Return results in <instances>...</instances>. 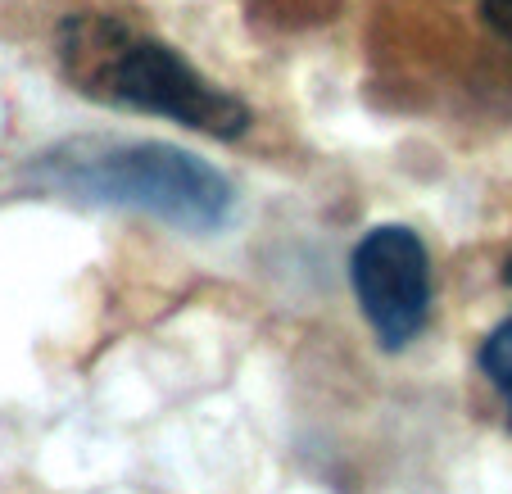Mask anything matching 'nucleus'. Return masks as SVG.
Returning <instances> with one entry per match:
<instances>
[{"mask_svg":"<svg viewBox=\"0 0 512 494\" xmlns=\"http://www.w3.org/2000/svg\"><path fill=\"white\" fill-rule=\"evenodd\" d=\"M55 55L64 78L100 105L173 118V123L218 136V141H236L254 123L245 100L209 82L182 50L132 28L118 14H64L55 32Z\"/></svg>","mask_w":512,"mask_h":494,"instance_id":"obj_1","label":"nucleus"},{"mask_svg":"<svg viewBox=\"0 0 512 494\" xmlns=\"http://www.w3.org/2000/svg\"><path fill=\"white\" fill-rule=\"evenodd\" d=\"M46 177L73 195L141 209L182 232H213L232 214V182L200 155L164 141L78 146L50 159Z\"/></svg>","mask_w":512,"mask_h":494,"instance_id":"obj_2","label":"nucleus"},{"mask_svg":"<svg viewBox=\"0 0 512 494\" xmlns=\"http://www.w3.org/2000/svg\"><path fill=\"white\" fill-rule=\"evenodd\" d=\"M354 300L386 349H399L431 318V259L408 227H372L349 254Z\"/></svg>","mask_w":512,"mask_h":494,"instance_id":"obj_3","label":"nucleus"},{"mask_svg":"<svg viewBox=\"0 0 512 494\" xmlns=\"http://www.w3.org/2000/svg\"><path fill=\"white\" fill-rule=\"evenodd\" d=\"M476 363H481V372L494 381L499 390H512V318L499 322V327L485 336L481 354H476Z\"/></svg>","mask_w":512,"mask_h":494,"instance_id":"obj_4","label":"nucleus"},{"mask_svg":"<svg viewBox=\"0 0 512 494\" xmlns=\"http://www.w3.org/2000/svg\"><path fill=\"white\" fill-rule=\"evenodd\" d=\"M481 19L494 37L512 46V0H481Z\"/></svg>","mask_w":512,"mask_h":494,"instance_id":"obj_5","label":"nucleus"},{"mask_svg":"<svg viewBox=\"0 0 512 494\" xmlns=\"http://www.w3.org/2000/svg\"><path fill=\"white\" fill-rule=\"evenodd\" d=\"M503 395H508V427H512V390H503Z\"/></svg>","mask_w":512,"mask_h":494,"instance_id":"obj_6","label":"nucleus"},{"mask_svg":"<svg viewBox=\"0 0 512 494\" xmlns=\"http://www.w3.org/2000/svg\"><path fill=\"white\" fill-rule=\"evenodd\" d=\"M503 277H508V281H512V263H508V272H503Z\"/></svg>","mask_w":512,"mask_h":494,"instance_id":"obj_7","label":"nucleus"}]
</instances>
